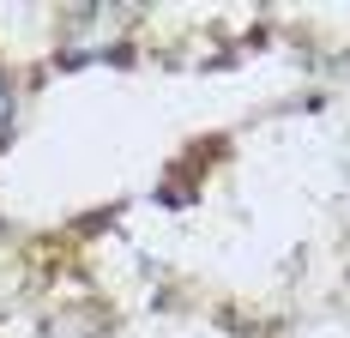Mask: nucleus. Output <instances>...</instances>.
I'll use <instances>...</instances> for the list:
<instances>
[{"label":"nucleus","instance_id":"1","mask_svg":"<svg viewBox=\"0 0 350 338\" xmlns=\"http://www.w3.org/2000/svg\"><path fill=\"white\" fill-rule=\"evenodd\" d=\"M6 127H12V85L0 79V133H6Z\"/></svg>","mask_w":350,"mask_h":338}]
</instances>
